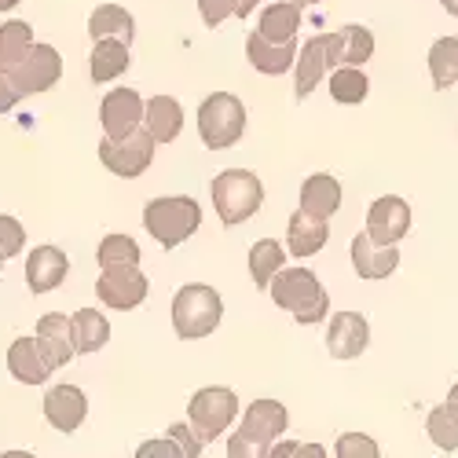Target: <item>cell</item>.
Instances as JSON below:
<instances>
[{
	"label": "cell",
	"instance_id": "cell-50",
	"mask_svg": "<svg viewBox=\"0 0 458 458\" xmlns=\"http://www.w3.org/2000/svg\"><path fill=\"white\" fill-rule=\"evenodd\" d=\"M0 272H4V253H0Z\"/></svg>",
	"mask_w": 458,
	"mask_h": 458
},
{
	"label": "cell",
	"instance_id": "cell-18",
	"mask_svg": "<svg viewBox=\"0 0 458 458\" xmlns=\"http://www.w3.org/2000/svg\"><path fill=\"white\" fill-rule=\"evenodd\" d=\"M246 59L253 63L257 73H264V78H279V73H286L297 63V48H293V41L279 45V41H268V37H260L253 30L246 37Z\"/></svg>",
	"mask_w": 458,
	"mask_h": 458
},
{
	"label": "cell",
	"instance_id": "cell-11",
	"mask_svg": "<svg viewBox=\"0 0 458 458\" xmlns=\"http://www.w3.org/2000/svg\"><path fill=\"white\" fill-rule=\"evenodd\" d=\"M147 118V103L140 99L136 89H114L103 103H99V122H103V132L122 140L129 132H136Z\"/></svg>",
	"mask_w": 458,
	"mask_h": 458
},
{
	"label": "cell",
	"instance_id": "cell-6",
	"mask_svg": "<svg viewBox=\"0 0 458 458\" xmlns=\"http://www.w3.org/2000/svg\"><path fill=\"white\" fill-rule=\"evenodd\" d=\"M235 414H239V396L224 386H206L187 403V422L206 444H213L227 426H232Z\"/></svg>",
	"mask_w": 458,
	"mask_h": 458
},
{
	"label": "cell",
	"instance_id": "cell-27",
	"mask_svg": "<svg viewBox=\"0 0 458 458\" xmlns=\"http://www.w3.org/2000/svg\"><path fill=\"white\" fill-rule=\"evenodd\" d=\"M33 45H37V41H33L30 22L8 19L4 26H0V73H8L12 66H19V63L30 55Z\"/></svg>",
	"mask_w": 458,
	"mask_h": 458
},
{
	"label": "cell",
	"instance_id": "cell-33",
	"mask_svg": "<svg viewBox=\"0 0 458 458\" xmlns=\"http://www.w3.org/2000/svg\"><path fill=\"white\" fill-rule=\"evenodd\" d=\"M426 429H429V440L440 451H458V403L447 400V403L433 407L429 418H426Z\"/></svg>",
	"mask_w": 458,
	"mask_h": 458
},
{
	"label": "cell",
	"instance_id": "cell-40",
	"mask_svg": "<svg viewBox=\"0 0 458 458\" xmlns=\"http://www.w3.org/2000/svg\"><path fill=\"white\" fill-rule=\"evenodd\" d=\"M136 458H183V451L176 447V440L162 437V440H143Z\"/></svg>",
	"mask_w": 458,
	"mask_h": 458
},
{
	"label": "cell",
	"instance_id": "cell-4",
	"mask_svg": "<svg viewBox=\"0 0 458 458\" xmlns=\"http://www.w3.org/2000/svg\"><path fill=\"white\" fill-rule=\"evenodd\" d=\"M213 206L224 227H235L242 220H250L260 206H264V187L257 180V173L250 169H224L213 176Z\"/></svg>",
	"mask_w": 458,
	"mask_h": 458
},
{
	"label": "cell",
	"instance_id": "cell-41",
	"mask_svg": "<svg viewBox=\"0 0 458 458\" xmlns=\"http://www.w3.org/2000/svg\"><path fill=\"white\" fill-rule=\"evenodd\" d=\"M15 103H19V92H15V89L4 81V73H0V114H8Z\"/></svg>",
	"mask_w": 458,
	"mask_h": 458
},
{
	"label": "cell",
	"instance_id": "cell-42",
	"mask_svg": "<svg viewBox=\"0 0 458 458\" xmlns=\"http://www.w3.org/2000/svg\"><path fill=\"white\" fill-rule=\"evenodd\" d=\"M290 458H330V454H327L323 444H297Z\"/></svg>",
	"mask_w": 458,
	"mask_h": 458
},
{
	"label": "cell",
	"instance_id": "cell-46",
	"mask_svg": "<svg viewBox=\"0 0 458 458\" xmlns=\"http://www.w3.org/2000/svg\"><path fill=\"white\" fill-rule=\"evenodd\" d=\"M0 458H37V454H30V451H4Z\"/></svg>",
	"mask_w": 458,
	"mask_h": 458
},
{
	"label": "cell",
	"instance_id": "cell-1",
	"mask_svg": "<svg viewBox=\"0 0 458 458\" xmlns=\"http://www.w3.org/2000/svg\"><path fill=\"white\" fill-rule=\"evenodd\" d=\"M268 290H272V301L279 309H286L304 327H316L330 316V293L323 290V283L309 268H283Z\"/></svg>",
	"mask_w": 458,
	"mask_h": 458
},
{
	"label": "cell",
	"instance_id": "cell-14",
	"mask_svg": "<svg viewBox=\"0 0 458 458\" xmlns=\"http://www.w3.org/2000/svg\"><path fill=\"white\" fill-rule=\"evenodd\" d=\"M8 370L15 381H22V386H45L48 374L55 370L41 349V341L33 337H15L12 349H8Z\"/></svg>",
	"mask_w": 458,
	"mask_h": 458
},
{
	"label": "cell",
	"instance_id": "cell-19",
	"mask_svg": "<svg viewBox=\"0 0 458 458\" xmlns=\"http://www.w3.org/2000/svg\"><path fill=\"white\" fill-rule=\"evenodd\" d=\"M286 426H290V414H286V407L279 400H253L246 407V414H242V426L239 429L276 447V440L286 433Z\"/></svg>",
	"mask_w": 458,
	"mask_h": 458
},
{
	"label": "cell",
	"instance_id": "cell-5",
	"mask_svg": "<svg viewBox=\"0 0 458 458\" xmlns=\"http://www.w3.org/2000/svg\"><path fill=\"white\" fill-rule=\"evenodd\" d=\"M199 132H202V143L209 150H227L235 147L246 132V106L239 96L232 92H213L202 99L199 106Z\"/></svg>",
	"mask_w": 458,
	"mask_h": 458
},
{
	"label": "cell",
	"instance_id": "cell-26",
	"mask_svg": "<svg viewBox=\"0 0 458 458\" xmlns=\"http://www.w3.org/2000/svg\"><path fill=\"white\" fill-rule=\"evenodd\" d=\"M70 323H73V349H78L81 356L99 352L110 341V323L96 309H81L78 316H70Z\"/></svg>",
	"mask_w": 458,
	"mask_h": 458
},
{
	"label": "cell",
	"instance_id": "cell-34",
	"mask_svg": "<svg viewBox=\"0 0 458 458\" xmlns=\"http://www.w3.org/2000/svg\"><path fill=\"white\" fill-rule=\"evenodd\" d=\"M96 260L99 268H106V264H140V246L129 235H106L96 250Z\"/></svg>",
	"mask_w": 458,
	"mask_h": 458
},
{
	"label": "cell",
	"instance_id": "cell-47",
	"mask_svg": "<svg viewBox=\"0 0 458 458\" xmlns=\"http://www.w3.org/2000/svg\"><path fill=\"white\" fill-rule=\"evenodd\" d=\"M286 4H293V8H312V4H319V0H286Z\"/></svg>",
	"mask_w": 458,
	"mask_h": 458
},
{
	"label": "cell",
	"instance_id": "cell-10",
	"mask_svg": "<svg viewBox=\"0 0 458 458\" xmlns=\"http://www.w3.org/2000/svg\"><path fill=\"white\" fill-rule=\"evenodd\" d=\"M330 70H337V33H319L301 48L293 63V96H312Z\"/></svg>",
	"mask_w": 458,
	"mask_h": 458
},
{
	"label": "cell",
	"instance_id": "cell-32",
	"mask_svg": "<svg viewBox=\"0 0 458 458\" xmlns=\"http://www.w3.org/2000/svg\"><path fill=\"white\" fill-rule=\"evenodd\" d=\"M429 73L440 92L458 85V37H440L429 48Z\"/></svg>",
	"mask_w": 458,
	"mask_h": 458
},
{
	"label": "cell",
	"instance_id": "cell-9",
	"mask_svg": "<svg viewBox=\"0 0 458 458\" xmlns=\"http://www.w3.org/2000/svg\"><path fill=\"white\" fill-rule=\"evenodd\" d=\"M147 276L140 272V264H106L99 272V283H96V293L106 309H118V312H132L147 301Z\"/></svg>",
	"mask_w": 458,
	"mask_h": 458
},
{
	"label": "cell",
	"instance_id": "cell-44",
	"mask_svg": "<svg viewBox=\"0 0 458 458\" xmlns=\"http://www.w3.org/2000/svg\"><path fill=\"white\" fill-rule=\"evenodd\" d=\"M257 4H260V0H239V8H235V15L242 19V15H250V12L257 8Z\"/></svg>",
	"mask_w": 458,
	"mask_h": 458
},
{
	"label": "cell",
	"instance_id": "cell-24",
	"mask_svg": "<svg viewBox=\"0 0 458 458\" xmlns=\"http://www.w3.org/2000/svg\"><path fill=\"white\" fill-rule=\"evenodd\" d=\"M147 129L155 136V143H173L183 129V106L173 96H155L147 99Z\"/></svg>",
	"mask_w": 458,
	"mask_h": 458
},
{
	"label": "cell",
	"instance_id": "cell-23",
	"mask_svg": "<svg viewBox=\"0 0 458 458\" xmlns=\"http://www.w3.org/2000/svg\"><path fill=\"white\" fill-rule=\"evenodd\" d=\"M132 63L129 45L118 37H106V41H92V55H89V73L92 81H114L118 73H125Z\"/></svg>",
	"mask_w": 458,
	"mask_h": 458
},
{
	"label": "cell",
	"instance_id": "cell-20",
	"mask_svg": "<svg viewBox=\"0 0 458 458\" xmlns=\"http://www.w3.org/2000/svg\"><path fill=\"white\" fill-rule=\"evenodd\" d=\"M37 341H41V349L55 370L78 356V349H73V323L59 312H48V316L37 319Z\"/></svg>",
	"mask_w": 458,
	"mask_h": 458
},
{
	"label": "cell",
	"instance_id": "cell-7",
	"mask_svg": "<svg viewBox=\"0 0 458 458\" xmlns=\"http://www.w3.org/2000/svg\"><path fill=\"white\" fill-rule=\"evenodd\" d=\"M155 136H150V129H136L122 140H114V136H103L99 143V158L103 165L114 173V176H125V180H136L150 169V162H155Z\"/></svg>",
	"mask_w": 458,
	"mask_h": 458
},
{
	"label": "cell",
	"instance_id": "cell-17",
	"mask_svg": "<svg viewBox=\"0 0 458 458\" xmlns=\"http://www.w3.org/2000/svg\"><path fill=\"white\" fill-rule=\"evenodd\" d=\"M89 414V400L78 386H52L45 396V418L59 433H73Z\"/></svg>",
	"mask_w": 458,
	"mask_h": 458
},
{
	"label": "cell",
	"instance_id": "cell-35",
	"mask_svg": "<svg viewBox=\"0 0 458 458\" xmlns=\"http://www.w3.org/2000/svg\"><path fill=\"white\" fill-rule=\"evenodd\" d=\"M334 458H381L377 440L367 433H341L334 444Z\"/></svg>",
	"mask_w": 458,
	"mask_h": 458
},
{
	"label": "cell",
	"instance_id": "cell-37",
	"mask_svg": "<svg viewBox=\"0 0 458 458\" xmlns=\"http://www.w3.org/2000/svg\"><path fill=\"white\" fill-rule=\"evenodd\" d=\"M26 246V227L8 216V213H0V253H4V260H12L15 253H22Z\"/></svg>",
	"mask_w": 458,
	"mask_h": 458
},
{
	"label": "cell",
	"instance_id": "cell-8",
	"mask_svg": "<svg viewBox=\"0 0 458 458\" xmlns=\"http://www.w3.org/2000/svg\"><path fill=\"white\" fill-rule=\"evenodd\" d=\"M59 78H63V55H59L52 45H41V41L30 48V55H26L19 66H12V70L4 73V81L19 92V99L55 89Z\"/></svg>",
	"mask_w": 458,
	"mask_h": 458
},
{
	"label": "cell",
	"instance_id": "cell-39",
	"mask_svg": "<svg viewBox=\"0 0 458 458\" xmlns=\"http://www.w3.org/2000/svg\"><path fill=\"white\" fill-rule=\"evenodd\" d=\"M235 8H239V0H199V12H202V22L213 30V26H220L227 15H235Z\"/></svg>",
	"mask_w": 458,
	"mask_h": 458
},
{
	"label": "cell",
	"instance_id": "cell-31",
	"mask_svg": "<svg viewBox=\"0 0 458 458\" xmlns=\"http://www.w3.org/2000/svg\"><path fill=\"white\" fill-rule=\"evenodd\" d=\"M367 92H370V81H367V73L360 66H337V70H330V96H334V103L356 106V103L367 99Z\"/></svg>",
	"mask_w": 458,
	"mask_h": 458
},
{
	"label": "cell",
	"instance_id": "cell-48",
	"mask_svg": "<svg viewBox=\"0 0 458 458\" xmlns=\"http://www.w3.org/2000/svg\"><path fill=\"white\" fill-rule=\"evenodd\" d=\"M19 8V0H0V12H15Z\"/></svg>",
	"mask_w": 458,
	"mask_h": 458
},
{
	"label": "cell",
	"instance_id": "cell-28",
	"mask_svg": "<svg viewBox=\"0 0 458 458\" xmlns=\"http://www.w3.org/2000/svg\"><path fill=\"white\" fill-rule=\"evenodd\" d=\"M297 30H301V8L286 4V0H279V4H268V8L260 12L257 33L268 37V41L286 45V41H293V37H297Z\"/></svg>",
	"mask_w": 458,
	"mask_h": 458
},
{
	"label": "cell",
	"instance_id": "cell-36",
	"mask_svg": "<svg viewBox=\"0 0 458 458\" xmlns=\"http://www.w3.org/2000/svg\"><path fill=\"white\" fill-rule=\"evenodd\" d=\"M227 458H272V444H264V440L235 429L232 440H227Z\"/></svg>",
	"mask_w": 458,
	"mask_h": 458
},
{
	"label": "cell",
	"instance_id": "cell-45",
	"mask_svg": "<svg viewBox=\"0 0 458 458\" xmlns=\"http://www.w3.org/2000/svg\"><path fill=\"white\" fill-rule=\"evenodd\" d=\"M440 4H444V12H447V15H454V19H458V0H440Z\"/></svg>",
	"mask_w": 458,
	"mask_h": 458
},
{
	"label": "cell",
	"instance_id": "cell-15",
	"mask_svg": "<svg viewBox=\"0 0 458 458\" xmlns=\"http://www.w3.org/2000/svg\"><path fill=\"white\" fill-rule=\"evenodd\" d=\"M70 272V260L59 246H37L26 257V286L33 293H52Z\"/></svg>",
	"mask_w": 458,
	"mask_h": 458
},
{
	"label": "cell",
	"instance_id": "cell-22",
	"mask_svg": "<svg viewBox=\"0 0 458 458\" xmlns=\"http://www.w3.org/2000/svg\"><path fill=\"white\" fill-rule=\"evenodd\" d=\"M286 246H290L293 257H316L327 246V220L297 209L290 216V227H286Z\"/></svg>",
	"mask_w": 458,
	"mask_h": 458
},
{
	"label": "cell",
	"instance_id": "cell-13",
	"mask_svg": "<svg viewBox=\"0 0 458 458\" xmlns=\"http://www.w3.org/2000/svg\"><path fill=\"white\" fill-rule=\"evenodd\" d=\"M370 345V323L360 312H337L327 330V352L334 360H356Z\"/></svg>",
	"mask_w": 458,
	"mask_h": 458
},
{
	"label": "cell",
	"instance_id": "cell-43",
	"mask_svg": "<svg viewBox=\"0 0 458 458\" xmlns=\"http://www.w3.org/2000/svg\"><path fill=\"white\" fill-rule=\"evenodd\" d=\"M293 447H297V440H283V444H276V447H272V458H290V454H293Z\"/></svg>",
	"mask_w": 458,
	"mask_h": 458
},
{
	"label": "cell",
	"instance_id": "cell-21",
	"mask_svg": "<svg viewBox=\"0 0 458 458\" xmlns=\"http://www.w3.org/2000/svg\"><path fill=\"white\" fill-rule=\"evenodd\" d=\"M301 209L309 216H319V220H330L337 209H341V183L327 173H316L301 183Z\"/></svg>",
	"mask_w": 458,
	"mask_h": 458
},
{
	"label": "cell",
	"instance_id": "cell-25",
	"mask_svg": "<svg viewBox=\"0 0 458 458\" xmlns=\"http://www.w3.org/2000/svg\"><path fill=\"white\" fill-rule=\"evenodd\" d=\"M89 37H92V41H106V37H118V41L132 45L136 22H132V15H129L122 4H99V8L89 15Z\"/></svg>",
	"mask_w": 458,
	"mask_h": 458
},
{
	"label": "cell",
	"instance_id": "cell-12",
	"mask_svg": "<svg viewBox=\"0 0 458 458\" xmlns=\"http://www.w3.org/2000/svg\"><path fill=\"white\" fill-rule=\"evenodd\" d=\"M411 232V206L400 195H381L367 209V235L381 246H396Z\"/></svg>",
	"mask_w": 458,
	"mask_h": 458
},
{
	"label": "cell",
	"instance_id": "cell-2",
	"mask_svg": "<svg viewBox=\"0 0 458 458\" xmlns=\"http://www.w3.org/2000/svg\"><path fill=\"white\" fill-rule=\"evenodd\" d=\"M202 224V206L191 195H173V199H150L143 206V227L150 232L162 250H176L199 232Z\"/></svg>",
	"mask_w": 458,
	"mask_h": 458
},
{
	"label": "cell",
	"instance_id": "cell-49",
	"mask_svg": "<svg viewBox=\"0 0 458 458\" xmlns=\"http://www.w3.org/2000/svg\"><path fill=\"white\" fill-rule=\"evenodd\" d=\"M447 400H454V403H458V381H454V386H451V396H447Z\"/></svg>",
	"mask_w": 458,
	"mask_h": 458
},
{
	"label": "cell",
	"instance_id": "cell-29",
	"mask_svg": "<svg viewBox=\"0 0 458 458\" xmlns=\"http://www.w3.org/2000/svg\"><path fill=\"white\" fill-rule=\"evenodd\" d=\"M283 260H286V250L276 239L253 242V250H250V276H253L257 290H268L272 286V279L283 272Z\"/></svg>",
	"mask_w": 458,
	"mask_h": 458
},
{
	"label": "cell",
	"instance_id": "cell-30",
	"mask_svg": "<svg viewBox=\"0 0 458 458\" xmlns=\"http://www.w3.org/2000/svg\"><path fill=\"white\" fill-rule=\"evenodd\" d=\"M374 55V33L367 26L337 30V66H363Z\"/></svg>",
	"mask_w": 458,
	"mask_h": 458
},
{
	"label": "cell",
	"instance_id": "cell-3",
	"mask_svg": "<svg viewBox=\"0 0 458 458\" xmlns=\"http://www.w3.org/2000/svg\"><path fill=\"white\" fill-rule=\"evenodd\" d=\"M224 319V301L206 283H187L173 297V330L183 341L209 337Z\"/></svg>",
	"mask_w": 458,
	"mask_h": 458
},
{
	"label": "cell",
	"instance_id": "cell-16",
	"mask_svg": "<svg viewBox=\"0 0 458 458\" xmlns=\"http://www.w3.org/2000/svg\"><path fill=\"white\" fill-rule=\"evenodd\" d=\"M349 250H352V268H356L360 279H386V276L396 272V264H400L396 246H381L367 232H360Z\"/></svg>",
	"mask_w": 458,
	"mask_h": 458
},
{
	"label": "cell",
	"instance_id": "cell-38",
	"mask_svg": "<svg viewBox=\"0 0 458 458\" xmlns=\"http://www.w3.org/2000/svg\"><path fill=\"white\" fill-rule=\"evenodd\" d=\"M165 437H169V440H176V447L183 451V458H199V454H202V444H206L195 429H191V422H187V426H183V422H173Z\"/></svg>",
	"mask_w": 458,
	"mask_h": 458
}]
</instances>
